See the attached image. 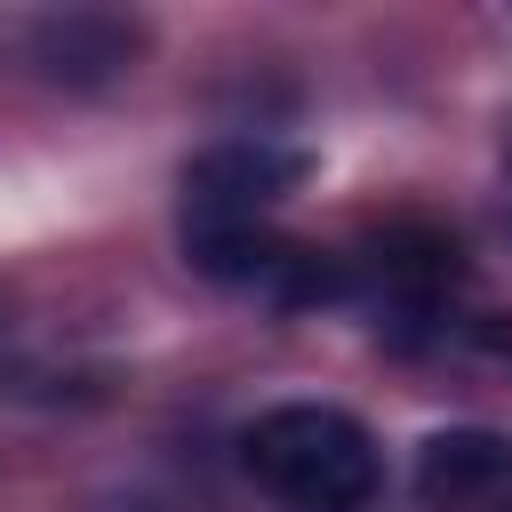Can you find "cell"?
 <instances>
[{
	"label": "cell",
	"instance_id": "6da1fadb",
	"mask_svg": "<svg viewBox=\"0 0 512 512\" xmlns=\"http://www.w3.org/2000/svg\"><path fill=\"white\" fill-rule=\"evenodd\" d=\"M240 464L288 512H360L384 488V456L360 416L328 400H280L240 432Z\"/></svg>",
	"mask_w": 512,
	"mask_h": 512
},
{
	"label": "cell",
	"instance_id": "7a4b0ae2",
	"mask_svg": "<svg viewBox=\"0 0 512 512\" xmlns=\"http://www.w3.org/2000/svg\"><path fill=\"white\" fill-rule=\"evenodd\" d=\"M304 176H312V160L296 144H280V136H224V144L184 160V232L264 224Z\"/></svg>",
	"mask_w": 512,
	"mask_h": 512
},
{
	"label": "cell",
	"instance_id": "3957f363",
	"mask_svg": "<svg viewBox=\"0 0 512 512\" xmlns=\"http://www.w3.org/2000/svg\"><path fill=\"white\" fill-rule=\"evenodd\" d=\"M184 256L224 280V288H256L264 304H328L344 296V264H328L304 240H280L272 224H232V232H184Z\"/></svg>",
	"mask_w": 512,
	"mask_h": 512
},
{
	"label": "cell",
	"instance_id": "277c9868",
	"mask_svg": "<svg viewBox=\"0 0 512 512\" xmlns=\"http://www.w3.org/2000/svg\"><path fill=\"white\" fill-rule=\"evenodd\" d=\"M416 504L424 512H512V432L448 424L416 448Z\"/></svg>",
	"mask_w": 512,
	"mask_h": 512
}]
</instances>
